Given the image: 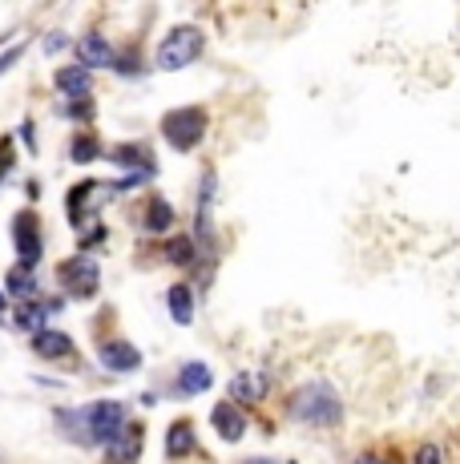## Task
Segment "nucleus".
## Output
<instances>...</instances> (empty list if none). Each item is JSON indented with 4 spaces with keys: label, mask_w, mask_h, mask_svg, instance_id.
<instances>
[{
    "label": "nucleus",
    "mask_w": 460,
    "mask_h": 464,
    "mask_svg": "<svg viewBox=\"0 0 460 464\" xmlns=\"http://www.w3.org/2000/svg\"><path fill=\"white\" fill-rule=\"evenodd\" d=\"M194 449H198V440H194L190 420H174L170 432H166V452H170V457H190Z\"/></svg>",
    "instance_id": "obj_13"
},
{
    "label": "nucleus",
    "mask_w": 460,
    "mask_h": 464,
    "mask_svg": "<svg viewBox=\"0 0 460 464\" xmlns=\"http://www.w3.org/2000/svg\"><path fill=\"white\" fill-rule=\"evenodd\" d=\"M65 44H69V37H49V41H45V49H49V53H57V49H65Z\"/></svg>",
    "instance_id": "obj_25"
},
{
    "label": "nucleus",
    "mask_w": 460,
    "mask_h": 464,
    "mask_svg": "<svg viewBox=\"0 0 460 464\" xmlns=\"http://www.w3.org/2000/svg\"><path fill=\"white\" fill-rule=\"evenodd\" d=\"M90 85H93L90 69H81V65H61V69H57V89H61L65 97H73V102L90 97Z\"/></svg>",
    "instance_id": "obj_11"
},
{
    "label": "nucleus",
    "mask_w": 460,
    "mask_h": 464,
    "mask_svg": "<svg viewBox=\"0 0 460 464\" xmlns=\"http://www.w3.org/2000/svg\"><path fill=\"white\" fill-rule=\"evenodd\" d=\"M166 303H170V315H174V324H182V327H190L194 324V295H190V287H170V295H166Z\"/></svg>",
    "instance_id": "obj_17"
},
{
    "label": "nucleus",
    "mask_w": 460,
    "mask_h": 464,
    "mask_svg": "<svg viewBox=\"0 0 460 464\" xmlns=\"http://www.w3.org/2000/svg\"><path fill=\"white\" fill-rule=\"evenodd\" d=\"M356 464H384V460H379V457H371V452H368V457H359Z\"/></svg>",
    "instance_id": "obj_26"
},
{
    "label": "nucleus",
    "mask_w": 460,
    "mask_h": 464,
    "mask_svg": "<svg viewBox=\"0 0 460 464\" xmlns=\"http://www.w3.org/2000/svg\"><path fill=\"white\" fill-rule=\"evenodd\" d=\"M287 412H291V420H299V424L331 428V424H340L343 404L327 383H307V388H299L295 396L287 400Z\"/></svg>",
    "instance_id": "obj_2"
},
{
    "label": "nucleus",
    "mask_w": 460,
    "mask_h": 464,
    "mask_svg": "<svg viewBox=\"0 0 460 464\" xmlns=\"http://www.w3.org/2000/svg\"><path fill=\"white\" fill-rule=\"evenodd\" d=\"M0 464H5V460H0Z\"/></svg>",
    "instance_id": "obj_29"
},
{
    "label": "nucleus",
    "mask_w": 460,
    "mask_h": 464,
    "mask_svg": "<svg viewBox=\"0 0 460 464\" xmlns=\"http://www.w3.org/2000/svg\"><path fill=\"white\" fill-rule=\"evenodd\" d=\"M230 392H235V400H263V392H267V380L254 376V372H243V376H235Z\"/></svg>",
    "instance_id": "obj_19"
},
{
    "label": "nucleus",
    "mask_w": 460,
    "mask_h": 464,
    "mask_svg": "<svg viewBox=\"0 0 460 464\" xmlns=\"http://www.w3.org/2000/svg\"><path fill=\"white\" fill-rule=\"evenodd\" d=\"M13 243H16V258H21V266H24V271H33V266L41 263V255H45L37 214H29V210L16 214V218H13Z\"/></svg>",
    "instance_id": "obj_6"
},
{
    "label": "nucleus",
    "mask_w": 460,
    "mask_h": 464,
    "mask_svg": "<svg viewBox=\"0 0 460 464\" xmlns=\"http://www.w3.org/2000/svg\"><path fill=\"white\" fill-rule=\"evenodd\" d=\"M202 44H206L202 29H194V24H178V29H170L162 37V44H158L154 65L166 69V73H178V69L194 65V61L202 57Z\"/></svg>",
    "instance_id": "obj_3"
},
{
    "label": "nucleus",
    "mask_w": 460,
    "mask_h": 464,
    "mask_svg": "<svg viewBox=\"0 0 460 464\" xmlns=\"http://www.w3.org/2000/svg\"><path fill=\"white\" fill-rule=\"evenodd\" d=\"M416 464H440V449H432V444H424V449L416 452Z\"/></svg>",
    "instance_id": "obj_23"
},
{
    "label": "nucleus",
    "mask_w": 460,
    "mask_h": 464,
    "mask_svg": "<svg viewBox=\"0 0 460 464\" xmlns=\"http://www.w3.org/2000/svg\"><path fill=\"white\" fill-rule=\"evenodd\" d=\"M57 428L77 444L110 449L129 428V416H126V404H118V400H93V404H85V408H61Z\"/></svg>",
    "instance_id": "obj_1"
},
{
    "label": "nucleus",
    "mask_w": 460,
    "mask_h": 464,
    "mask_svg": "<svg viewBox=\"0 0 460 464\" xmlns=\"http://www.w3.org/2000/svg\"><path fill=\"white\" fill-rule=\"evenodd\" d=\"M238 464H279V460H263V457H254V460H238Z\"/></svg>",
    "instance_id": "obj_27"
},
{
    "label": "nucleus",
    "mask_w": 460,
    "mask_h": 464,
    "mask_svg": "<svg viewBox=\"0 0 460 464\" xmlns=\"http://www.w3.org/2000/svg\"><path fill=\"white\" fill-rule=\"evenodd\" d=\"M210 424H215V432L223 436L226 444H238L246 436V416H243V408H238L235 400H226V404H215V412H210Z\"/></svg>",
    "instance_id": "obj_7"
},
{
    "label": "nucleus",
    "mask_w": 460,
    "mask_h": 464,
    "mask_svg": "<svg viewBox=\"0 0 460 464\" xmlns=\"http://www.w3.org/2000/svg\"><path fill=\"white\" fill-rule=\"evenodd\" d=\"M97 360H101V368H110V372H138L141 368V352L134 343H126V339H110V343H101Z\"/></svg>",
    "instance_id": "obj_9"
},
{
    "label": "nucleus",
    "mask_w": 460,
    "mask_h": 464,
    "mask_svg": "<svg viewBox=\"0 0 460 464\" xmlns=\"http://www.w3.org/2000/svg\"><path fill=\"white\" fill-rule=\"evenodd\" d=\"M110 162L121 166V169H138L141 178L154 174V158H149L146 146H118V150H110Z\"/></svg>",
    "instance_id": "obj_12"
},
{
    "label": "nucleus",
    "mask_w": 460,
    "mask_h": 464,
    "mask_svg": "<svg viewBox=\"0 0 460 464\" xmlns=\"http://www.w3.org/2000/svg\"><path fill=\"white\" fill-rule=\"evenodd\" d=\"M77 57H81V69H113L118 65V53L113 44L101 37V33H90V37L77 41Z\"/></svg>",
    "instance_id": "obj_8"
},
{
    "label": "nucleus",
    "mask_w": 460,
    "mask_h": 464,
    "mask_svg": "<svg viewBox=\"0 0 460 464\" xmlns=\"http://www.w3.org/2000/svg\"><path fill=\"white\" fill-rule=\"evenodd\" d=\"M57 283L65 291H73L77 299H90V295H97L101 271H97V263L90 255H73V258H65V263L57 266Z\"/></svg>",
    "instance_id": "obj_5"
},
{
    "label": "nucleus",
    "mask_w": 460,
    "mask_h": 464,
    "mask_svg": "<svg viewBox=\"0 0 460 464\" xmlns=\"http://www.w3.org/2000/svg\"><path fill=\"white\" fill-rule=\"evenodd\" d=\"M21 57V44H16V49H8L5 57H0V73H8V69H13V61Z\"/></svg>",
    "instance_id": "obj_24"
},
{
    "label": "nucleus",
    "mask_w": 460,
    "mask_h": 464,
    "mask_svg": "<svg viewBox=\"0 0 460 464\" xmlns=\"http://www.w3.org/2000/svg\"><path fill=\"white\" fill-rule=\"evenodd\" d=\"M138 449H141V428L129 424L126 432H121L118 440L110 444V464H129V460L138 457Z\"/></svg>",
    "instance_id": "obj_14"
},
{
    "label": "nucleus",
    "mask_w": 460,
    "mask_h": 464,
    "mask_svg": "<svg viewBox=\"0 0 460 464\" xmlns=\"http://www.w3.org/2000/svg\"><path fill=\"white\" fill-rule=\"evenodd\" d=\"M69 154H73L77 166H90V162H97V154H101V141H97L93 133H77L73 146H69Z\"/></svg>",
    "instance_id": "obj_20"
},
{
    "label": "nucleus",
    "mask_w": 460,
    "mask_h": 464,
    "mask_svg": "<svg viewBox=\"0 0 460 464\" xmlns=\"http://www.w3.org/2000/svg\"><path fill=\"white\" fill-rule=\"evenodd\" d=\"M5 307H8V299H5V295H0V311H5Z\"/></svg>",
    "instance_id": "obj_28"
},
{
    "label": "nucleus",
    "mask_w": 460,
    "mask_h": 464,
    "mask_svg": "<svg viewBox=\"0 0 460 464\" xmlns=\"http://www.w3.org/2000/svg\"><path fill=\"white\" fill-rule=\"evenodd\" d=\"M5 291L16 299H37V279H33V271H24V266H13V271L5 275Z\"/></svg>",
    "instance_id": "obj_18"
},
{
    "label": "nucleus",
    "mask_w": 460,
    "mask_h": 464,
    "mask_svg": "<svg viewBox=\"0 0 460 464\" xmlns=\"http://www.w3.org/2000/svg\"><path fill=\"white\" fill-rule=\"evenodd\" d=\"M33 352H37L41 360H73L77 347H73V339H69L65 332H53V327H41V332L33 335Z\"/></svg>",
    "instance_id": "obj_10"
},
{
    "label": "nucleus",
    "mask_w": 460,
    "mask_h": 464,
    "mask_svg": "<svg viewBox=\"0 0 460 464\" xmlns=\"http://www.w3.org/2000/svg\"><path fill=\"white\" fill-rule=\"evenodd\" d=\"M8 166H13V146H8V138H5V141H0V182H5Z\"/></svg>",
    "instance_id": "obj_22"
},
{
    "label": "nucleus",
    "mask_w": 460,
    "mask_h": 464,
    "mask_svg": "<svg viewBox=\"0 0 460 464\" xmlns=\"http://www.w3.org/2000/svg\"><path fill=\"white\" fill-rule=\"evenodd\" d=\"M170 263H178V266L194 263V243H190V238H174V243H170Z\"/></svg>",
    "instance_id": "obj_21"
},
{
    "label": "nucleus",
    "mask_w": 460,
    "mask_h": 464,
    "mask_svg": "<svg viewBox=\"0 0 460 464\" xmlns=\"http://www.w3.org/2000/svg\"><path fill=\"white\" fill-rule=\"evenodd\" d=\"M162 138L170 141L174 150H194L202 138H206V110H198V105H182V110L166 113L162 118Z\"/></svg>",
    "instance_id": "obj_4"
},
{
    "label": "nucleus",
    "mask_w": 460,
    "mask_h": 464,
    "mask_svg": "<svg viewBox=\"0 0 460 464\" xmlns=\"http://www.w3.org/2000/svg\"><path fill=\"white\" fill-rule=\"evenodd\" d=\"M141 227L149 230V235H162V230L174 227V207L166 198H149L146 202V218H141Z\"/></svg>",
    "instance_id": "obj_15"
},
{
    "label": "nucleus",
    "mask_w": 460,
    "mask_h": 464,
    "mask_svg": "<svg viewBox=\"0 0 460 464\" xmlns=\"http://www.w3.org/2000/svg\"><path fill=\"white\" fill-rule=\"evenodd\" d=\"M210 368L206 363H182V372H178V388L186 392V396H198V392H206L210 388Z\"/></svg>",
    "instance_id": "obj_16"
}]
</instances>
